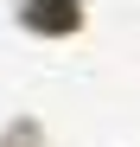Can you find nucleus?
<instances>
[{
    "label": "nucleus",
    "instance_id": "nucleus-1",
    "mask_svg": "<svg viewBox=\"0 0 140 147\" xmlns=\"http://www.w3.org/2000/svg\"><path fill=\"white\" fill-rule=\"evenodd\" d=\"M77 0H32V7H26V26L32 32H70V26H77Z\"/></svg>",
    "mask_w": 140,
    "mask_h": 147
}]
</instances>
